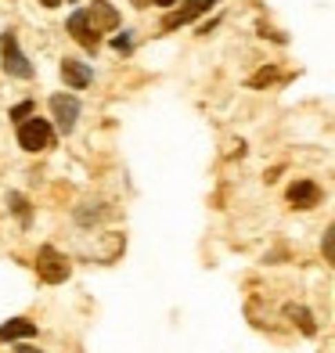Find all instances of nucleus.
Wrapping results in <instances>:
<instances>
[{
  "label": "nucleus",
  "mask_w": 335,
  "mask_h": 353,
  "mask_svg": "<svg viewBox=\"0 0 335 353\" xmlns=\"http://www.w3.org/2000/svg\"><path fill=\"white\" fill-rule=\"evenodd\" d=\"M37 270L47 285H61L69 274H72V263L65 260V252H58L54 245H43L37 252Z\"/></svg>",
  "instance_id": "nucleus-1"
},
{
  "label": "nucleus",
  "mask_w": 335,
  "mask_h": 353,
  "mask_svg": "<svg viewBox=\"0 0 335 353\" xmlns=\"http://www.w3.org/2000/svg\"><path fill=\"white\" fill-rule=\"evenodd\" d=\"M0 51H4V72H8V76H14V79H29V76H33V65H29V58L19 51V40H14V33L0 37Z\"/></svg>",
  "instance_id": "nucleus-2"
},
{
  "label": "nucleus",
  "mask_w": 335,
  "mask_h": 353,
  "mask_svg": "<svg viewBox=\"0 0 335 353\" xmlns=\"http://www.w3.org/2000/svg\"><path fill=\"white\" fill-rule=\"evenodd\" d=\"M51 134H54V126L47 119H26V123H19V144L26 152H43L47 141H51Z\"/></svg>",
  "instance_id": "nucleus-3"
},
{
  "label": "nucleus",
  "mask_w": 335,
  "mask_h": 353,
  "mask_svg": "<svg viewBox=\"0 0 335 353\" xmlns=\"http://www.w3.org/2000/svg\"><path fill=\"white\" fill-rule=\"evenodd\" d=\"M79 112H83V108H79V101L72 98V94H54V98H51V116H54L61 134H72L76 130Z\"/></svg>",
  "instance_id": "nucleus-4"
},
{
  "label": "nucleus",
  "mask_w": 335,
  "mask_h": 353,
  "mask_svg": "<svg viewBox=\"0 0 335 353\" xmlns=\"http://www.w3.org/2000/svg\"><path fill=\"white\" fill-rule=\"evenodd\" d=\"M213 4H220V0H184V4H181L177 11H173V14H166L163 29H166V33H173V29H181V26H187V22L202 19V14L210 11Z\"/></svg>",
  "instance_id": "nucleus-5"
},
{
  "label": "nucleus",
  "mask_w": 335,
  "mask_h": 353,
  "mask_svg": "<svg viewBox=\"0 0 335 353\" xmlns=\"http://www.w3.org/2000/svg\"><path fill=\"white\" fill-rule=\"evenodd\" d=\"M69 37H72L76 43H83L87 51H94V47L101 43L98 29H94V26H90V19H87V8H79V11H72V14H69Z\"/></svg>",
  "instance_id": "nucleus-6"
},
{
  "label": "nucleus",
  "mask_w": 335,
  "mask_h": 353,
  "mask_svg": "<svg viewBox=\"0 0 335 353\" xmlns=\"http://www.w3.org/2000/svg\"><path fill=\"white\" fill-rule=\"evenodd\" d=\"M87 19H90V26L98 29V37H105V33H112V29L119 26V11L108 4V0H94V4L87 8Z\"/></svg>",
  "instance_id": "nucleus-7"
},
{
  "label": "nucleus",
  "mask_w": 335,
  "mask_h": 353,
  "mask_svg": "<svg viewBox=\"0 0 335 353\" xmlns=\"http://www.w3.org/2000/svg\"><path fill=\"white\" fill-rule=\"evenodd\" d=\"M317 202H321V188L314 181H296L289 188V205H296V210H314Z\"/></svg>",
  "instance_id": "nucleus-8"
},
{
  "label": "nucleus",
  "mask_w": 335,
  "mask_h": 353,
  "mask_svg": "<svg viewBox=\"0 0 335 353\" xmlns=\"http://www.w3.org/2000/svg\"><path fill=\"white\" fill-rule=\"evenodd\" d=\"M61 79H65L72 90H83V87H90L94 72H90V65H83V61L65 58V61H61Z\"/></svg>",
  "instance_id": "nucleus-9"
},
{
  "label": "nucleus",
  "mask_w": 335,
  "mask_h": 353,
  "mask_svg": "<svg viewBox=\"0 0 335 353\" xmlns=\"http://www.w3.org/2000/svg\"><path fill=\"white\" fill-rule=\"evenodd\" d=\"M37 325L29 317H11L8 325H0V343H22V339H33Z\"/></svg>",
  "instance_id": "nucleus-10"
},
{
  "label": "nucleus",
  "mask_w": 335,
  "mask_h": 353,
  "mask_svg": "<svg viewBox=\"0 0 335 353\" xmlns=\"http://www.w3.org/2000/svg\"><path fill=\"white\" fill-rule=\"evenodd\" d=\"M289 314L299 321V328H303V335H314L317 332V325H314V314L307 310V307H289Z\"/></svg>",
  "instance_id": "nucleus-11"
},
{
  "label": "nucleus",
  "mask_w": 335,
  "mask_h": 353,
  "mask_svg": "<svg viewBox=\"0 0 335 353\" xmlns=\"http://www.w3.org/2000/svg\"><path fill=\"white\" fill-rule=\"evenodd\" d=\"M321 252H325V260L335 267V223L325 231V238H321Z\"/></svg>",
  "instance_id": "nucleus-12"
},
{
  "label": "nucleus",
  "mask_w": 335,
  "mask_h": 353,
  "mask_svg": "<svg viewBox=\"0 0 335 353\" xmlns=\"http://www.w3.org/2000/svg\"><path fill=\"white\" fill-rule=\"evenodd\" d=\"M278 76H281L278 69H263V72H256V76L249 79V87H256V90H260V87H267V83H274Z\"/></svg>",
  "instance_id": "nucleus-13"
},
{
  "label": "nucleus",
  "mask_w": 335,
  "mask_h": 353,
  "mask_svg": "<svg viewBox=\"0 0 335 353\" xmlns=\"http://www.w3.org/2000/svg\"><path fill=\"white\" fill-rule=\"evenodd\" d=\"M8 202H11V213H19V216H26V220H29V202L19 195V191H11Z\"/></svg>",
  "instance_id": "nucleus-14"
},
{
  "label": "nucleus",
  "mask_w": 335,
  "mask_h": 353,
  "mask_svg": "<svg viewBox=\"0 0 335 353\" xmlns=\"http://www.w3.org/2000/svg\"><path fill=\"white\" fill-rule=\"evenodd\" d=\"M26 116H33V101H22V105L11 108V119L14 123H26Z\"/></svg>",
  "instance_id": "nucleus-15"
},
{
  "label": "nucleus",
  "mask_w": 335,
  "mask_h": 353,
  "mask_svg": "<svg viewBox=\"0 0 335 353\" xmlns=\"http://www.w3.org/2000/svg\"><path fill=\"white\" fill-rule=\"evenodd\" d=\"M14 353H43V350H37L33 343H26V339H22L19 346H14Z\"/></svg>",
  "instance_id": "nucleus-16"
},
{
  "label": "nucleus",
  "mask_w": 335,
  "mask_h": 353,
  "mask_svg": "<svg viewBox=\"0 0 335 353\" xmlns=\"http://www.w3.org/2000/svg\"><path fill=\"white\" fill-rule=\"evenodd\" d=\"M130 43H134V40H130V33H123V37H116V47H119V51H130Z\"/></svg>",
  "instance_id": "nucleus-17"
},
{
  "label": "nucleus",
  "mask_w": 335,
  "mask_h": 353,
  "mask_svg": "<svg viewBox=\"0 0 335 353\" xmlns=\"http://www.w3.org/2000/svg\"><path fill=\"white\" fill-rule=\"evenodd\" d=\"M152 4H163V8H173V4H181V0H152Z\"/></svg>",
  "instance_id": "nucleus-18"
},
{
  "label": "nucleus",
  "mask_w": 335,
  "mask_h": 353,
  "mask_svg": "<svg viewBox=\"0 0 335 353\" xmlns=\"http://www.w3.org/2000/svg\"><path fill=\"white\" fill-rule=\"evenodd\" d=\"M40 4H43V8H58V4H61V0H40Z\"/></svg>",
  "instance_id": "nucleus-19"
},
{
  "label": "nucleus",
  "mask_w": 335,
  "mask_h": 353,
  "mask_svg": "<svg viewBox=\"0 0 335 353\" xmlns=\"http://www.w3.org/2000/svg\"><path fill=\"white\" fill-rule=\"evenodd\" d=\"M134 4H137V8H145V4H152V0H134Z\"/></svg>",
  "instance_id": "nucleus-20"
}]
</instances>
